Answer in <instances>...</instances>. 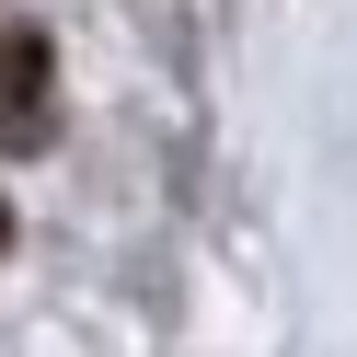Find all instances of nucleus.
Segmentation results:
<instances>
[{
	"label": "nucleus",
	"mask_w": 357,
	"mask_h": 357,
	"mask_svg": "<svg viewBox=\"0 0 357 357\" xmlns=\"http://www.w3.org/2000/svg\"><path fill=\"white\" fill-rule=\"evenodd\" d=\"M0 242H12V208H0Z\"/></svg>",
	"instance_id": "nucleus-2"
},
{
	"label": "nucleus",
	"mask_w": 357,
	"mask_h": 357,
	"mask_svg": "<svg viewBox=\"0 0 357 357\" xmlns=\"http://www.w3.org/2000/svg\"><path fill=\"white\" fill-rule=\"evenodd\" d=\"M58 104H47V35L12 24V58H0V150H47Z\"/></svg>",
	"instance_id": "nucleus-1"
},
{
	"label": "nucleus",
	"mask_w": 357,
	"mask_h": 357,
	"mask_svg": "<svg viewBox=\"0 0 357 357\" xmlns=\"http://www.w3.org/2000/svg\"><path fill=\"white\" fill-rule=\"evenodd\" d=\"M0 58H12V35H0Z\"/></svg>",
	"instance_id": "nucleus-3"
}]
</instances>
